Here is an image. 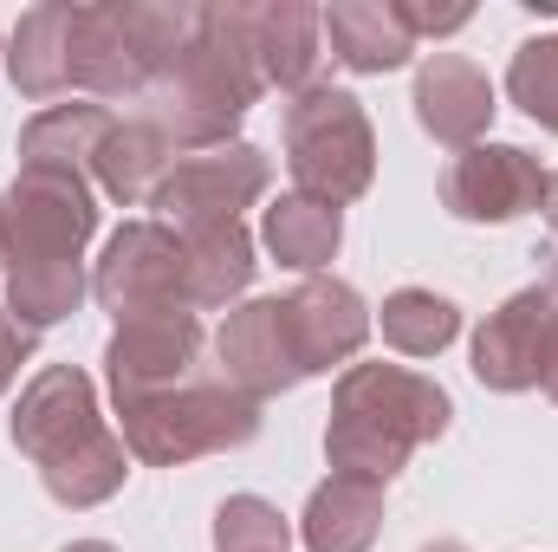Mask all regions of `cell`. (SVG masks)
I'll return each instance as SVG.
<instances>
[{"label": "cell", "mask_w": 558, "mask_h": 552, "mask_svg": "<svg viewBox=\"0 0 558 552\" xmlns=\"http://www.w3.org/2000/svg\"><path fill=\"white\" fill-rule=\"evenodd\" d=\"M267 92L260 59H254V7H202V33L182 52V65L149 92V131L175 156L221 149L228 131L254 111Z\"/></svg>", "instance_id": "3"}, {"label": "cell", "mask_w": 558, "mask_h": 552, "mask_svg": "<svg viewBox=\"0 0 558 552\" xmlns=\"http://www.w3.org/2000/svg\"><path fill=\"white\" fill-rule=\"evenodd\" d=\"M202 33V7L98 0L72 20V85L98 98H149Z\"/></svg>", "instance_id": "5"}, {"label": "cell", "mask_w": 558, "mask_h": 552, "mask_svg": "<svg viewBox=\"0 0 558 552\" xmlns=\"http://www.w3.org/2000/svg\"><path fill=\"white\" fill-rule=\"evenodd\" d=\"M13 448L39 468V481L59 507H98L131 475V448H124L118 429H105L98 391L78 364H46L20 391Z\"/></svg>", "instance_id": "2"}, {"label": "cell", "mask_w": 558, "mask_h": 552, "mask_svg": "<svg viewBox=\"0 0 558 552\" xmlns=\"http://www.w3.org/2000/svg\"><path fill=\"white\" fill-rule=\"evenodd\" d=\"M286 169L299 182V195H318L331 208L357 202L377 176V137L371 118L351 92L312 85L286 105Z\"/></svg>", "instance_id": "7"}, {"label": "cell", "mask_w": 558, "mask_h": 552, "mask_svg": "<svg viewBox=\"0 0 558 552\" xmlns=\"http://www.w3.org/2000/svg\"><path fill=\"white\" fill-rule=\"evenodd\" d=\"M377 527H384V488L331 475L325 488H312L299 540H305V552H371Z\"/></svg>", "instance_id": "18"}, {"label": "cell", "mask_w": 558, "mask_h": 552, "mask_svg": "<svg viewBox=\"0 0 558 552\" xmlns=\"http://www.w3.org/2000/svg\"><path fill=\"white\" fill-rule=\"evenodd\" d=\"M260 235H267V248H274L279 267H299V274H318L331 254H338V241H344V215L331 208V202H318V195H279L274 208H267V221H260Z\"/></svg>", "instance_id": "22"}, {"label": "cell", "mask_w": 558, "mask_h": 552, "mask_svg": "<svg viewBox=\"0 0 558 552\" xmlns=\"http://www.w3.org/2000/svg\"><path fill=\"white\" fill-rule=\"evenodd\" d=\"M254 59H260V79L279 92H312L318 85V65H325V13L305 7V0H274V7H254Z\"/></svg>", "instance_id": "16"}, {"label": "cell", "mask_w": 558, "mask_h": 552, "mask_svg": "<svg viewBox=\"0 0 558 552\" xmlns=\"http://www.w3.org/2000/svg\"><path fill=\"white\" fill-rule=\"evenodd\" d=\"M72 20L78 7L72 0H52V7H33L20 26H13V52H7V72L26 98H59L72 92Z\"/></svg>", "instance_id": "19"}, {"label": "cell", "mask_w": 558, "mask_h": 552, "mask_svg": "<svg viewBox=\"0 0 558 552\" xmlns=\"http://www.w3.org/2000/svg\"><path fill=\"white\" fill-rule=\"evenodd\" d=\"M98 235V202L85 176L20 169L0 195V261H7V312L20 325H59L85 299V241Z\"/></svg>", "instance_id": "1"}, {"label": "cell", "mask_w": 558, "mask_h": 552, "mask_svg": "<svg viewBox=\"0 0 558 552\" xmlns=\"http://www.w3.org/2000/svg\"><path fill=\"white\" fill-rule=\"evenodd\" d=\"M494 111H500V105H494V79H487L474 59L435 52V59L416 72V118H422V131H428L435 143L474 149V143L487 137Z\"/></svg>", "instance_id": "14"}, {"label": "cell", "mask_w": 558, "mask_h": 552, "mask_svg": "<svg viewBox=\"0 0 558 552\" xmlns=\"http://www.w3.org/2000/svg\"><path fill=\"white\" fill-rule=\"evenodd\" d=\"M267 156L254 143H221V149H195L175 156L149 195V208L162 215V228H202V221H241V208H254L267 195Z\"/></svg>", "instance_id": "9"}, {"label": "cell", "mask_w": 558, "mask_h": 552, "mask_svg": "<svg viewBox=\"0 0 558 552\" xmlns=\"http://www.w3.org/2000/svg\"><path fill=\"white\" fill-rule=\"evenodd\" d=\"M448 391L403 364H351L331 391V429H325V461L331 475L351 481H390L422 442L448 429Z\"/></svg>", "instance_id": "4"}, {"label": "cell", "mask_w": 558, "mask_h": 552, "mask_svg": "<svg viewBox=\"0 0 558 552\" xmlns=\"http://www.w3.org/2000/svg\"><path fill=\"white\" fill-rule=\"evenodd\" d=\"M215 552H292V527L279 520L274 501L260 494H234L215 514Z\"/></svg>", "instance_id": "25"}, {"label": "cell", "mask_w": 558, "mask_h": 552, "mask_svg": "<svg viewBox=\"0 0 558 552\" xmlns=\"http://www.w3.org/2000/svg\"><path fill=\"white\" fill-rule=\"evenodd\" d=\"M454 332H461V312L441 292L403 286L384 299V345H397L403 358H435L441 345H454Z\"/></svg>", "instance_id": "24"}, {"label": "cell", "mask_w": 558, "mask_h": 552, "mask_svg": "<svg viewBox=\"0 0 558 552\" xmlns=\"http://www.w3.org/2000/svg\"><path fill=\"white\" fill-rule=\"evenodd\" d=\"M397 13H403L410 39H422V33H461L474 20V7H422V0H397Z\"/></svg>", "instance_id": "27"}, {"label": "cell", "mask_w": 558, "mask_h": 552, "mask_svg": "<svg viewBox=\"0 0 558 552\" xmlns=\"http://www.w3.org/2000/svg\"><path fill=\"white\" fill-rule=\"evenodd\" d=\"M422 552H468V547H454V540H441V547H422Z\"/></svg>", "instance_id": "32"}, {"label": "cell", "mask_w": 558, "mask_h": 552, "mask_svg": "<svg viewBox=\"0 0 558 552\" xmlns=\"http://www.w3.org/2000/svg\"><path fill=\"white\" fill-rule=\"evenodd\" d=\"M118 435L124 448L149 461V468H182L195 455H221V448H241L260 435V404L241 397L234 384L221 377H189L162 397H143V404H118Z\"/></svg>", "instance_id": "6"}, {"label": "cell", "mask_w": 558, "mask_h": 552, "mask_svg": "<svg viewBox=\"0 0 558 552\" xmlns=\"http://www.w3.org/2000/svg\"><path fill=\"white\" fill-rule=\"evenodd\" d=\"M507 92H513V105H520L533 124L558 131V33L553 39H526V46L513 52Z\"/></svg>", "instance_id": "26"}, {"label": "cell", "mask_w": 558, "mask_h": 552, "mask_svg": "<svg viewBox=\"0 0 558 552\" xmlns=\"http://www.w3.org/2000/svg\"><path fill=\"white\" fill-rule=\"evenodd\" d=\"M65 552H118V547H105V540H78V547H65Z\"/></svg>", "instance_id": "31"}, {"label": "cell", "mask_w": 558, "mask_h": 552, "mask_svg": "<svg viewBox=\"0 0 558 552\" xmlns=\"http://www.w3.org/2000/svg\"><path fill=\"white\" fill-rule=\"evenodd\" d=\"M318 13H325L331 52H338L351 72H397V65H410V52H416V39H410L397 0H331V7H318Z\"/></svg>", "instance_id": "17"}, {"label": "cell", "mask_w": 558, "mask_h": 552, "mask_svg": "<svg viewBox=\"0 0 558 552\" xmlns=\"http://www.w3.org/2000/svg\"><path fill=\"white\" fill-rule=\"evenodd\" d=\"M539 391L558 404V274L546 279V364H539Z\"/></svg>", "instance_id": "29"}, {"label": "cell", "mask_w": 558, "mask_h": 552, "mask_svg": "<svg viewBox=\"0 0 558 552\" xmlns=\"http://www.w3.org/2000/svg\"><path fill=\"white\" fill-rule=\"evenodd\" d=\"M111 111L105 105H52L20 131V169H65L85 176L98 163V149L111 137Z\"/></svg>", "instance_id": "21"}, {"label": "cell", "mask_w": 558, "mask_h": 552, "mask_svg": "<svg viewBox=\"0 0 558 552\" xmlns=\"http://www.w3.org/2000/svg\"><path fill=\"white\" fill-rule=\"evenodd\" d=\"M169 156H175V149L156 137L149 124H111V137L98 149L92 176H98L105 195H118V202H149L156 182H162V169H169Z\"/></svg>", "instance_id": "23"}, {"label": "cell", "mask_w": 558, "mask_h": 552, "mask_svg": "<svg viewBox=\"0 0 558 552\" xmlns=\"http://www.w3.org/2000/svg\"><path fill=\"white\" fill-rule=\"evenodd\" d=\"M182 254H189V299H195V312L234 305L247 292V279H254V235L241 221L182 228Z\"/></svg>", "instance_id": "20"}, {"label": "cell", "mask_w": 558, "mask_h": 552, "mask_svg": "<svg viewBox=\"0 0 558 552\" xmlns=\"http://www.w3.org/2000/svg\"><path fill=\"white\" fill-rule=\"evenodd\" d=\"M195 364H202V319L195 312L131 319L105 345V371H111V397L118 404H143V397H162V391L189 384Z\"/></svg>", "instance_id": "11"}, {"label": "cell", "mask_w": 558, "mask_h": 552, "mask_svg": "<svg viewBox=\"0 0 558 552\" xmlns=\"http://www.w3.org/2000/svg\"><path fill=\"white\" fill-rule=\"evenodd\" d=\"M92 292L105 312H118V325L131 319H162V312H195L189 299V254L182 235L162 221H124L105 241V261L92 274Z\"/></svg>", "instance_id": "8"}, {"label": "cell", "mask_w": 558, "mask_h": 552, "mask_svg": "<svg viewBox=\"0 0 558 552\" xmlns=\"http://www.w3.org/2000/svg\"><path fill=\"white\" fill-rule=\"evenodd\" d=\"M546 364V279L513 292L500 312H487V325L474 332V377L487 391H533Z\"/></svg>", "instance_id": "15"}, {"label": "cell", "mask_w": 558, "mask_h": 552, "mask_svg": "<svg viewBox=\"0 0 558 552\" xmlns=\"http://www.w3.org/2000/svg\"><path fill=\"white\" fill-rule=\"evenodd\" d=\"M286 332L299 351V371H331L351 364L371 338V312L344 279H305L299 292H286Z\"/></svg>", "instance_id": "13"}, {"label": "cell", "mask_w": 558, "mask_h": 552, "mask_svg": "<svg viewBox=\"0 0 558 552\" xmlns=\"http://www.w3.org/2000/svg\"><path fill=\"white\" fill-rule=\"evenodd\" d=\"M33 338H39L33 325H20L13 312H0V391H7V384L20 377V364L33 358Z\"/></svg>", "instance_id": "28"}, {"label": "cell", "mask_w": 558, "mask_h": 552, "mask_svg": "<svg viewBox=\"0 0 558 552\" xmlns=\"http://www.w3.org/2000/svg\"><path fill=\"white\" fill-rule=\"evenodd\" d=\"M546 221H553V235H558V176H546Z\"/></svg>", "instance_id": "30"}, {"label": "cell", "mask_w": 558, "mask_h": 552, "mask_svg": "<svg viewBox=\"0 0 558 552\" xmlns=\"http://www.w3.org/2000/svg\"><path fill=\"white\" fill-rule=\"evenodd\" d=\"M441 202L461 221H520V215L546 208V169L520 143H474L448 163Z\"/></svg>", "instance_id": "10"}, {"label": "cell", "mask_w": 558, "mask_h": 552, "mask_svg": "<svg viewBox=\"0 0 558 552\" xmlns=\"http://www.w3.org/2000/svg\"><path fill=\"white\" fill-rule=\"evenodd\" d=\"M215 358H221V384H234L241 397L267 404L279 391H292L305 371H299V351H292V332H286V299H247L228 312L221 338H215Z\"/></svg>", "instance_id": "12"}]
</instances>
